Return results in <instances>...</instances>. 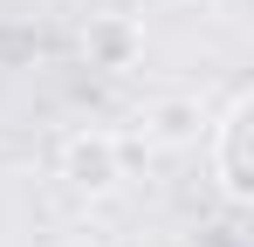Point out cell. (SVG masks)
Here are the masks:
<instances>
[{
    "label": "cell",
    "instance_id": "obj_1",
    "mask_svg": "<svg viewBox=\"0 0 254 247\" xmlns=\"http://www.w3.org/2000/svg\"><path fill=\"white\" fill-rule=\"evenodd\" d=\"M248 130H254V96L241 89V96L220 110V124H213V165H220V192H227V199H248V192H254Z\"/></svg>",
    "mask_w": 254,
    "mask_h": 247
},
{
    "label": "cell",
    "instance_id": "obj_3",
    "mask_svg": "<svg viewBox=\"0 0 254 247\" xmlns=\"http://www.w3.org/2000/svg\"><path fill=\"white\" fill-rule=\"evenodd\" d=\"M89 55H103L110 69H130V55H137V28H130V21H96V28H89Z\"/></svg>",
    "mask_w": 254,
    "mask_h": 247
},
{
    "label": "cell",
    "instance_id": "obj_2",
    "mask_svg": "<svg viewBox=\"0 0 254 247\" xmlns=\"http://www.w3.org/2000/svg\"><path fill=\"white\" fill-rule=\"evenodd\" d=\"M117 172H124V151H117V137H103V130H76V137L62 144V179L83 185V192L117 185Z\"/></svg>",
    "mask_w": 254,
    "mask_h": 247
}]
</instances>
